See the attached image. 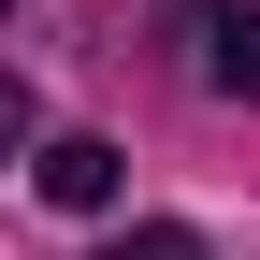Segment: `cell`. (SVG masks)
Returning a JSON list of instances; mask_svg holds the SVG:
<instances>
[{"instance_id": "2", "label": "cell", "mask_w": 260, "mask_h": 260, "mask_svg": "<svg viewBox=\"0 0 260 260\" xmlns=\"http://www.w3.org/2000/svg\"><path fill=\"white\" fill-rule=\"evenodd\" d=\"M44 203H73V217L116 203V145H102V130H58V145H44Z\"/></svg>"}, {"instance_id": "3", "label": "cell", "mask_w": 260, "mask_h": 260, "mask_svg": "<svg viewBox=\"0 0 260 260\" xmlns=\"http://www.w3.org/2000/svg\"><path fill=\"white\" fill-rule=\"evenodd\" d=\"M102 260H203V232H130V246H102Z\"/></svg>"}, {"instance_id": "1", "label": "cell", "mask_w": 260, "mask_h": 260, "mask_svg": "<svg viewBox=\"0 0 260 260\" xmlns=\"http://www.w3.org/2000/svg\"><path fill=\"white\" fill-rule=\"evenodd\" d=\"M188 44H203V87H260V15H232V0H174Z\"/></svg>"}, {"instance_id": "4", "label": "cell", "mask_w": 260, "mask_h": 260, "mask_svg": "<svg viewBox=\"0 0 260 260\" xmlns=\"http://www.w3.org/2000/svg\"><path fill=\"white\" fill-rule=\"evenodd\" d=\"M15 145H29V87L0 73V159H15Z\"/></svg>"}]
</instances>
